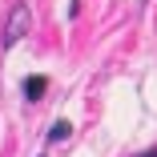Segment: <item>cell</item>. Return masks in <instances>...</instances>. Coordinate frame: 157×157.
Masks as SVG:
<instances>
[{
    "label": "cell",
    "instance_id": "obj_1",
    "mask_svg": "<svg viewBox=\"0 0 157 157\" xmlns=\"http://www.w3.org/2000/svg\"><path fill=\"white\" fill-rule=\"evenodd\" d=\"M28 24H33V12H28V4L20 0V4H12V12H8V24H4V48H12L24 33H28Z\"/></svg>",
    "mask_w": 157,
    "mask_h": 157
},
{
    "label": "cell",
    "instance_id": "obj_3",
    "mask_svg": "<svg viewBox=\"0 0 157 157\" xmlns=\"http://www.w3.org/2000/svg\"><path fill=\"white\" fill-rule=\"evenodd\" d=\"M69 133H73V125H69V121H52V129H48V141H65Z\"/></svg>",
    "mask_w": 157,
    "mask_h": 157
},
{
    "label": "cell",
    "instance_id": "obj_4",
    "mask_svg": "<svg viewBox=\"0 0 157 157\" xmlns=\"http://www.w3.org/2000/svg\"><path fill=\"white\" fill-rule=\"evenodd\" d=\"M141 157H157V149H145V153H141Z\"/></svg>",
    "mask_w": 157,
    "mask_h": 157
},
{
    "label": "cell",
    "instance_id": "obj_2",
    "mask_svg": "<svg viewBox=\"0 0 157 157\" xmlns=\"http://www.w3.org/2000/svg\"><path fill=\"white\" fill-rule=\"evenodd\" d=\"M44 89H48V77H24V97L28 101H40Z\"/></svg>",
    "mask_w": 157,
    "mask_h": 157
}]
</instances>
